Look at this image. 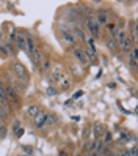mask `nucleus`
Returning <instances> with one entry per match:
<instances>
[{
	"instance_id": "34",
	"label": "nucleus",
	"mask_w": 138,
	"mask_h": 156,
	"mask_svg": "<svg viewBox=\"0 0 138 156\" xmlns=\"http://www.w3.org/2000/svg\"><path fill=\"white\" fill-rule=\"evenodd\" d=\"M2 125H3V123H2V122H0V128H2Z\"/></svg>"
},
{
	"instance_id": "23",
	"label": "nucleus",
	"mask_w": 138,
	"mask_h": 156,
	"mask_svg": "<svg viewBox=\"0 0 138 156\" xmlns=\"http://www.w3.org/2000/svg\"><path fill=\"white\" fill-rule=\"evenodd\" d=\"M47 95L49 96H57V88L55 87H47Z\"/></svg>"
},
{
	"instance_id": "4",
	"label": "nucleus",
	"mask_w": 138,
	"mask_h": 156,
	"mask_svg": "<svg viewBox=\"0 0 138 156\" xmlns=\"http://www.w3.org/2000/svg\"><path fill=\"white\" fill-rule=\"evenodd\" d=\"M94 19L97 22V25H107L110 22V19H112V14H110L108 10H105V8H99V10L96 11V16H94Z\"/></svg>"
},
{
	"instance_id": "21",
	"label": "nucleus",
	"mask_w": 138,
	"mask_h": 156,
	"mask_svg": "<svg viewBox=\"0 0 138 156\" xmlns=\"http://www.w3.org/2000/svg\"><path fill=\"white\" fill-rule=\"evenodd\" d=\"M57 115L55 114H47L45 115V125H49V126H53V125H57Z\"/></svg>"
},
{
	"instance_id": "14",
	"label": "nucleus",
	"mask_w": 138,
	"mask_h": 156,
	"mask_svg": "<svg viewBox=\"0 0 138 156\" xmlns=\"http://www.w3.org/2000/svg\"><path fill=\"white\" fill-rule=\"evenodd\" d=\"M8 118H10V111H8V107L0 104V122H2L3 125L8 122Z\"/></svg>"
},
{
	"instance_id": "33",
	"label": "nucleus",
	"mask_w": 138,
	"mask_h": 156,
	"mask_svg": "<svg viewBox=\"0 0 138 156\" xmlns=\"http://www.w3.org/2000/svg\"><path fill=\"white\" fill-rule=\"evenodd\" d=\"M105 156H115L113 153H105Z\"/></svg>"
},
{
	"instance_id": "8",
	"label": "nucleus",
	"mask_w": 138,
	"mask_h": 156,
	"mask_svg": "<svg viewBox=\"0 0 138 156\" xmlns=\"http://www.w3.org/2000/svg\"><path fill=\"white\" fill-rule=\"evenodd\" d=\"M119 48H121V51H123V54H124V55H129V54H130V51L135 48V44L132 43V40L129 38V35H127L126 38L123 40V43L119 44Z\"/></svg>"
},
{
	"instance_id": "22",
	"label": "nucleus",
	"mask_w": 138,
	"mask_h": 156,
	"mask_svg": "<svg viewBox=\"0 0 138 156\" xmlns=\"http://www.w3.org/2000/svg\"><path fill=\"white\" fill-rule=\"evenodd\" d=\"M11 85H13V87H17V90H19V91H24V90H25V85H24V84H19V80H13Z\"/></svg>"
},
{
	"instance_id": "15",
	"label": "nucleus",
	"mask_w": 138,
	"mask_h": 156,
	"mask_svg": "<svg viewBox=\"0 0 138 156\" xmlns=\"http://www.w3.org/2000/svg\"><path fill=\"white\" fill-rule=\"evenodd\" d=\"M58 85H60V88H61L63 91H68V90L72 87V82H71V79H69L68 76H64V77L58 82Z\"/></svg>"
},
{
	"instance_id": "27",
	"label": "nucleus",
	"mask_w": 138,
	"mask_h": 156,
	"mask_svg": "<svg viewBox=\"0 0 138 156\" xmlns=\"http://www.w3.org/2000/svg\"><path fill=\"white\" fill-rule=\"evenodd\" d=\"M17 129H19V120H16L14 125H13V128H11V131H13V133H16Z\"/></svg>"
},
{
	"instance_id": "32",
	"label": "nucleus",
	"mask_w": 138,
	"mask_h": 156,
	"mask_svg": "<svg viewBox=\"0 0 138 156\" xmlns=\"http://www.w3.org/2000/svg\"><path fill=\"white\" fill-rule=\"evenodd\" d=\"M121 156H130V154H129V151H127V150H126V151H124V153H123V154H121Z\"/></svg>"
},
{
	"instance_id": "7",
	"label": "nucleus",
	"mask_w": 138,
	"mask_h": 156,
	"mask_svg": "<svg viewBox=\"0 0 138 156\" xmlns=\"http://www.w3.org/2000/svg\"><path fill=\"white\" fill-rule=\"evenodd\" d=\"M72 55H74V58L80 63V65H88V58L85 55V52L83 49H80V48H72Z\"/></svg>"
},
{
	"instance_id": "10",
	"label": "nucleus",
	"mask_w": 138,
	"mask_h": 156,
	"mask_svg": "<svg viewBox=\"0 0 138 156\" xmlns=\"http://www.w3.org/2000/svg\"><path fill=\"white\" fill-rule=\"evenodd\" d=\"M14 46H17L22 52L25 54H29V49H27V41H25V36L24 35H19L17 33L16 35V40H14Z\"/></svg>"
},
{
	"instance_id": "25",
	"label": "nucleus",
	"mask_w": 138,
	"mask_h": 156,
	"mask_svg": "<svg viewBox=\"0 0 138 156\" xmlns=\"http://www.w3.org/2000/svg\"><path fill=\"white\" fill-rule=\"evenodd\" d=\"M6 137V126L2 125V128H0V139H5Z\"/></svg>"
},
{
	"instance_id": "24",
	"label": "nucleus",
	"mask_w": 138,
	"mask_h": 156,
	"mask_svg": "<svg viewBox=\"0 0 138 156\" xmlns=\"http://www.w3.org/2000/svg\"><path fill=\"white\" fill-rule=\"evenodd\" d=\"M8 55H10V54H8V51L5 49V46L2 44V48H0V57L5 58V57H8Z\"/></svg>"
},
{
	"instance_id": "5",
	"label": "nucleus",
	"mask_w": 138,
	"mask_h": 156,
	"mask_svg": "<svg viewBox=\"0 0 138 156\" xmlns=\"http://www.w3.org/2000/svg\"><path fill=\"white\" fill-rule=\"evenodd\" d=\"M60 36H61V41L66 44V46H71V48H76V38L74 35H72V32L69 29H66V27H61L60 29Z\"/></svg>"
},
{
	"instance_id": "13",
	"label": "nucleus",
	"mask_w": 138,
	"mask_h": 156,
	"mask_svg": "<svg viewBox=\"0 0 138 156\" xmlns=\"http://www.w3.org/2000/svg\"><path fill=\"white\" fill-rule=\"evenodd\" d=\"M41 111L39 109V106L38 104H30V106H27V109H25V114L29 115L30 118H35L36 115H38V112Z\"/></svg>"
},
{
	"instance_id": "12",
	"label": "nucleus",
	"mask_w": 138,
	"mask_h": 156,
	"mask_svg": "<svg viewBox=\"0 0 138 156\" xmlns=\"http://www.w3.org/2000/svg\"><path fill=\"white\" fill-rule=\"evenodd\" d=\"M136 62H138V52H136V48H133L129 54V66H130L132 71H136Z\"/></svg>"
},
{
	"instance_id": "1",
	"label": "nucleus",
	"mask_w": 138,
	"mask_h": 156,
	"mask_svg": "<svg viewBox=\"0 0 138 156\" xmlns=\"http://www.w3.org/2000/svg\"><path fill=\"white\" fill-rule=\"evenodd\" d=\"M11 73L14 74V77H16L17 80H19V82H22L24 85H27V84H29L30 76H29V71H27V68L22 65V63H19V62L13 63V66H11Z\"/></svg>"
},
{
	"instance_id": "35",
	"label": "nucleus",
	"mask_w": 138,
	"mask_h": 156,
	"mask_svg": "<svg viewBox=\"0 0 138 156\" xmlns=\"http://www.w3.org/2000/svg\"><path fill=\"white\" fill-rule=\"evenodd\" d=\"M85 156H89V154H85Z\"/></svg>"
},
{
	"instance_id": "28",
	"label": "nucleus",
	"mask_w": 138,
	"mask_h": 156,
	"mask_svg": "<svg viewBox=\"0 0 138 156\" xmlns=\"http://www.w3.org/2000/svg\"><path fill=\"white\" fill-rule=\"evenodd\" d=\"M22 134H24V129H22V128H19V129L16 131V136L17 137H22Z\"/></svg>"
},
{
	"instance_id": "18",
	"label": "nucleus",
	"mask_w": 138,
	"mask_h": 156,
	"mask_svg": "<svg viewBox=\"0 0 138 156\" xmlns=\"http://www.w3.org/2000/svg\"><path fill=\"white\" fill-rule=\"evenodd\" d=\"M105 27H107V30H108V33H110V38H116V33H118V25H116L115 22H108Z\"/></svg>"
},
{
	"instance_id": "17",
	"label": "nucleus",
	"mask_w": 138,
	"mask_h": 156,
	"mask_svg": "<svg viewBox=\"0 0 138 156\" xmlns=\"http://www.w3.org/2000/svg\"><path fill=\"white\" fill-rule=\"evenodd\" d=\"M72 32V35H74V38H76V41L79 40V41H85V32L80 29V27H76L74 30H71Z\"/></svg>"
},
{
	"instance_id": "16",
	"label": "nucleus",
	"mask_w": 138,
	"mask_h": 156,
	"mask_svg": "<svg viewBox=\"0 0 138 156\" xmlns=\"http://www.w3.org/2000/svg\"><path fill=\"white\" fill-rule=\"evenodd\" d=\"M39 69H42V73H47V71H50V69H52V62H50V58H49V57H44V58L41 60Z\"/></svg>"
},
{
	"instance_id": "9",
	"label": "nucleus",
	"mask_w": 138,
	"mask_h": 156,
	"mask_svg": "<svg viewBox=\"0 0 138 156\" xmlns=\"http://www.w3.org/2000/svg\"><path fill=\"white\" fill-rule=\"evenodd\" d=\"M45 115H47V112L45 111H39L38 115H36L33 118V122H35V126L38 128V129H42V128L45 126Z\"/></svg>"
},
{
	"instance_id": "3",
	"label": "nucleus",
	"mask_w": 138,
	"mask_h": 156,
	"mask_svg": "<svg viewBox=\"0 0 138 156\" xmlns=\"http://www.w3.org/2000/svg\"><path fill=\"white\" fill-rule=\"evenodd\" d=\"M5 96H6V99H8V103H10V101H13V103L17 106L16 109H19V106H21V96H19L17 90H16L11 84H6V85H5Z\"/></svg>"
},
{
	"instance_id": "2",
	"label": "nucleus",
	"mask_w": 138,
	"mask_h": 156,
	"mask_svg": "<svg viewBox=\"0 0 138 156\" xmlns=\"http://www.w3.org/2000/svg\"><path fill=\"white\" fill-rule=\"evenodd\" d=\"M85 24H86V29H88V32H89V35H91V38H93V40H94V38H99L100 27L97 25L94 16H91V14L85 16Z\"/></svg>"
},
{
	"instance_id": "19",
	"label": "nucleus",
	"mask_w": 138,
	"mask_h": 156,
	"mask_svg": "<svg viewBox=\"0 0 138 156\" xmlns=\"http://www.w3.org/2000/svg\"><path fill=\"white\" fill-rule=\"evenodd\" d=\"M130 36H129V38H130L132 40V43L133 44H136V41H138V38H136V22L135 21H132L130 22Z\"/></svg>"
},
{
	"instance_id": "31",
	"label": "nucleus",
	"mask_w": 138,
	"mask_h": 156,
	"mask_svg": "<svg viewBox=\"0 0 138 156\" xmlns=\"http://www.w3.org/2000/svg\"><path fill=\"white\" fill-rule=\"evenodd\" d=\"M58 156H68V153H66V151H60Z\"/></svg>"
},
{
	"instance_id": "30",
	"label": "nucleus",
	"mask_w": 138,
	"mask_h": 156,
	"mask_svg": "<svg viewBox=\"0 0 138 156\" xmlns=\"http://www.w3.org/2000/svg\"><path fill=\"white\" fill-rule=\"evenodd\" d=\"M24 150H25L27 153H32V148H30V147H24Z\"/></svg>"
},
{
	"instance_id": "11",
	"label": "nucleus",
	"mask_w": 138,
	"mask_h": 156,
	"mask_svg": "<svg viewBox=\"0 0 138 156\" xmlns=\"http://www.w3.org/2000/svg\"><path fill=\"white\" fill-rule=\"evenodd\" d=\"M93 129H94V136H96V140H100L102 137L105 136V126L100 123V122H96L93 125Z\"/></svg>"
},
{
	"instance_id": "20",
	"label": "nucleus",
	"mask_w": 138,
	"mask_h": 156,
	"mask_svg": "<svg viewBox=\"0 0 138 156\" xmlns=\"http://www.w3.org/2000/svg\"><path fill=\"white\" fill-rule=\"evenodd\" d=\"M107 46H108V49L112 51V52H116L119 49V44H118V41L115 38H108L107 40Z\"/></svg>"
},
{
	"instance_id": "6",
	"label": "nucleus",
	"mask_w": 138,
	"mask_h": 156,
	"mask_svg": "<svg viewBox=\"0 0 138 156\" xmlns=\"http://www.w3.org/2000/svg\"><path fill=\"white\" fill-rule=\"evenodd\" d=\"M66 76V71H64V68L61 66V65H55L52 69H50V79H52V82H58Z\"/></svg>"
},
{
	"instance_id": "29",
	"label": "nucleus",
	"mask_w": 138,
	"mask_h": 156,
	"mask_svg": "<svg viewBox=\"0 0 138 156\" xmlns=\"http://www.w3.org/2000/svg\"><path fill=\"white\" fill-rule=\"evenodd\" d=\"M104 137H105V142H110V140H112V136H110L108 133H105V136H104Z\"/></svg>"
},
{
	"instance_id": "26",
	"label": "nucleus",
	"mask_w": 138,
	"mask_h": 156,
	"mask_svg": "<svg viewBox=\"0 0 138 156\" xmlns=\"http://www.w3.org/2000/svg\"><path fill=\"white\" fill-rule=\"evenodd\" d=\"M82 96H83V91L79 90V91H76V93L72 95V99H79V98H82Z\"/></svg>"
}]
</instances>
